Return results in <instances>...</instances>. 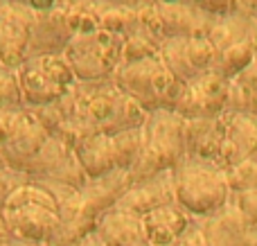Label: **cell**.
<instances>
[{"label":"cell","mask_w":257,"mask_h":246,"mask_svg":"<svg viewBox=\"0 0 257 246\" xmlns=\"http://www.w3.org/2000/svg\"><path fill=\"white\" fill-rule=\"evenodd\" d=\"M0 167H5V161H3V158H0Z\"/></svg>","instance_id":"cell-40"},{"label":"cell","mask_w":257,"mask_h":246,"mask_svg":"<svg viewBox=\"0 0 257 246\" xmlns=\"http://www.w3.org/2000/svg\"><path fill=\"white\" fill-rule=\"evenodd\" d=\"M255 59H257V41L255 39L239 41V43H232L228 48L219 50L212 63V72L226 77V79H232L239 72H244Z\"/></svg>","instance_id":"cell-22"},{"label":"cell","mask_w":257,"mask_h":246,"mask_svg":"<svg viewBox=\"0 0 257 246\" xmlns=\"http://www.w3.org/2000/svg\"><path fill=\"white\" fill-rule=\"evenodd\" d=\"M9 3H12V0H0V12H3V9H5V7H7V5H9Z\"/></svg>","instance_id":"cell-38"},{"label":"cell","mask_w":257,"mask_h":246,"mask_svg":"<svg viewBox=\"0 0 257 246\" xmlns=\"http://www.w3.org/2000/svg\"><path fill=\"white\" fill-rule=\"evenodd\" d=\"M199 12L208 14V16H230V14L239 12L241 5L237 0H185Z\"/></svg>","instance_id":"cell-29"},{"label":"cell","mask_w":257,"mask_h":246,"mask_svg":"<svg viewBox=\"0 0 257 246\" xmlns=\"http://www.w3.org/2000/svg\"><path fill=\"white\" fill-rule=\"evenodd\" d=\"M194 217L187 215L178 203H169L158 210H151L149 215L142 217V224L147 230V239L151 246H165L178 239L187 228L192 226Z\"/></svg>","instance_id":"cell-20"},{"label":"cell","mask_w":257,"mask_h":246,"mask_svg":"<svg viewBox=\"0 0 257 246\" xmlns=\"http://www.w3.org/2000/svg\"><path fill=\"white\" fill-rule=\"evenodd\" d=\"M72 152H75V158L79 161L81 170L86 172L88 179H102V176L120 170L117 167V152L113 136L86 134L75 140Z\"/></svg>","instance_id":"cell-17"},{"label":"cell","mask_w":257,"mask_h":246,"mask_svg":"<svg viewBox=\"0 0 257 246\" xmlns=\"http://www.w3.org/2000/svg\"><path fill=\"white\" fill-rule=\"evenodd\" d=\"M176 203V188H174V170L160 172L151 179L131 183V188L120 197V201L113 208L133 212L138 217L149 215L151 210H158L163 206Z\"/></svg>","instance_id":"cell-13"},{"label":"cell","mask_w":257,"mask_h":246,"mask_svg":"<svg viewBox=\"0 0 257 246\" xmlns=\"http://www.w3.org/2000/svg\"><path fill=\"white\" fill-rule=\"evenodd\" d=\"M16 111L18 108H0V145L7 140L9 131H12V125L16 120Z\"/></svg>","instance_id":"cell-33"},{"label":"cell","mask_w":257,"mask_h":246,"mask_svg":"<svg viewBox=\"0 0 257 246\" xmlns=\"http://www.w3.org/2000/svg\"><path fill=\"white\" fill-rule=\"evenodd\" d=\"M165 246H205V237H203V230H201L199 221H192V226L181 235L178 239H174L172 244H165Z\"/></svg>","instance_id":"cell-31"},{"label":"cell","mask_w":257,"mask_h":246,"mask_svg":"<svg viewBox=\"0 0 257 246\" xmlns=\"http://www.w3.org/2000/svg\"><path fill=\"white\" fill-rule=\"evenodd\" d=\"M217 50L208 36H181L165 39L160 45V59L181 84H190L196 77L212 70Z\"/></svg>","instance_id":"cell-9"},{"label":"cell","mask_w":257,"mask_h":246,"mask_svg":"<svg viewBox=\"0 0 257 246\" xmlns=\"http://www.w3.org/2000/svg\"><path fill=\"white\" fill-rule=\"evenodd\" d=\"M59 104L66 120L57 138L66 140L70 147L86 134L115 136L126 129H140L149 115L122 93L113 77L104 81H77Z\"/></svg>","instance_id":"cell-1"},{"label":"cell","mask_w":257,"mask_h":246,"mask_svg":"<svg viewBox=\"0 0 257 246\" xmlns=\"http://www.w3.org/2000/svg\"><path fill=\"white\" fill-rule=\"evenodd\" d=\"M223 122H226V143L219 167L228 172L239 163L257 158V115L223 113Z\"/></svg>","instance_id":"cell-14"},{"label":"cell","mask_w":257,"mask_h":246,"mask_svg":"<svg viewBox=\"0 0 257 246\" xmlns=\"http://www.w3.org/2000/svg\"><path fill=\"white\" fill-rule=\"evenodd\" d=\"M72 39V32L66 21V9L50 14H36L32 25V41L27 57L39 54H63Z\"/></svg>","instance_id":"cell-19"},{"label":"cell","mask_w":257,"mask_h":246,"mask_svg":"<svg viewBox=\"0 0 257 246\" xmlns=\"http://www.w3.org/2000/svg\"><path fill=\"white\" fill-rule=\"evenodd\" d=\"M149 3H156V5H165V3H183V0H147V5Z\"/></svg>","instance_id":"cell-37"},{"label":"cell","mask_w":257,"mask_h":246,"mask_svg":"<svg viewBox=\"0 0 257 246\" xmlns=\"http://www.w3.org/2000/svg\"><path fill=\"white\" fill-rule=\"evenodd\" d=\"M16 75L21 81L23 102L27 108L57 102L77 84L75 72L63 54L27 57L16 68Z\"/></svg>","instance_id":"cell-7"},{"label":"cell","mask_w":257,"mask_h":246,"mask_svg":"<svg viewBox=\"0 0 257 246\" xmlns=\"http://www.w3.org/2000/svg\"><path fill=\"white\" fill-rule=\"evenodd\" d=\"M95 235L104 246H151L142 217L120 208H111L99 217Z\"/></svg>","instance_id":"cell-18"},{"label":"cell","mask_w":257,"mask_h":246,"mask_svg":"<svg viewBox=\"0 0 257 246\" xmlns=\"http://www.w3.org/2000/svg\"><path fill=\"white\" fill-rule=\"evenodd\" d=\"M113 81L147 113L174 111L185 86L169 72L160 54L136 63H122L113 75Z\"/></svg>","instance_id":"cell-5"},{"label":"cell","mask_w":257,"mask_h":246,"mask_svg":"<svg viewBox=\"0 0 257 246\" xmlns=\"http://www.w3.org/2000/svg\"><path fill=\"white\" fill-rule=\"evenodd\" d=\"M124 36L106 30L72 36L63 57L70 63L77 81H104L111 79L122 66Z\"/></svg>","instance_id":"cell-6"},{"label":"cell","mask_w":257,"mask_h":246,"mask_svg":"<svg viewBox=\"0 0 257 246\" xmlns=\"http://www.w3.org/2000/svg\"><path fill=\"white\" fill-rule=\"evenodd\" d=\"M5 68H7V66H5V63H3V59H0V70H5Z\"/></svg>","instance_id":"cell-39"},{"label":"cell","mask_w":257,"mask_h":246,"mask_svg":"<svg viewBox=\"0 0 257 246\" xmlns=\"http://www.w3.org/2000/svg\"><path fill=\"white\" fill-rule=\"evenodd\" d=\"M239 5H244L246 9H257V0H237Z\"/></svg>","instance_id":"cell-36"},{"label":"cell","mask_w":257,"mask_h":246,"mask_svg":"<svg viewBox=\"0 0 257 246\" xmlns=\"http://www.w3.org/2000/svg\"><path fill=\"white\" fill-rule=\"evenodd\" d=\"M158 16L160 34L165 39H181V36H208L210 30V16L192 7L190 3H165L156 5L151 3Z\"/></svg>","instance_id":"cell-16"},{"label":"cell","mask_w":257,"mask_h":246,"mask_svg":"<svg viewBox=\"0 0 257 246\" xmlns=\"http://www.w3.org/2000/svg\"><path fill=\"white\" fill-rule=\"evenodd\" d=\"M50 140V134L32 113V108L23 106L16 111V120L12 125L7 140L0 145V158L7 167L25 170V165L43 149V145Z\"/></svg>","instance_id":"cell-10"},{"label":"cell","mask_w":257,"mask_h":246,"mask_svg":"<svg viewBox=\"0 0 257 246\" xmlns=\"http://www.w3.org/2000/svg\"><path fill=\"white\" fill-rule=\"evenodd\" d=\"M108 7H128V9H140L142 5H147V0H97Z\"/></svg>","instance_id":"cell-34"},{"label":"cell","mask_w":257,"mask_h":246,"mask_svg":"<svg viewBox=\"0 0 257 246\" xmlns=\"http://www.w3.org/2000/svg\"><path fill=\"white\" fill-rule=\"evenodd\" d=\"M160 45L163 41L151 36L149 32H145L140 25L138 30H133L131 34L124 36V45H122V63H136L142 59H151L160 54Z\"/></svg>","instance_id":"cell-24"},{"label":"cell","mask_w":257,"mask_h":246,"mask_svg":"<svg viewBox=\"0 0 257 246\" xmlns=\"http://www.w3.org/2000/svg\"><path fill=\"white\" fill-rule=\"evenodd\" d=\"M174 188H176V203L192 215L194 219H205L235 201L226 170L185 158L174 170Z\"/></svg>","instance_id":"cell-3"},{"label":"cell","mask_w":257,"mask_h":246,"mask_svg":"<svg viewBox=\"0 0 257 246\" xmlns=\"http://www.w3.org/2000/svg\"><path fill=\"white\" fill-rule=\"evenodd\" d=\"M75 246H104L102 242H99V237L95 233H90V235H86L84 239H79Z\"/></svg>","instance_id":"cell-35"},{"label":"cell","mask_w":257,"mask_h":246,"mask_svg":"<svg viewBox=\"0 0 257 246\" xmlns=\"http://www.w3.org/2000/svg\"><path fill=\"white\" fill-rule=\"evenodd\" d=\"M99 12H102V3H97V0H79L72 7H68L66 21L72 36L90 34V32L102 30L99 27Z\"/></svg>","instance_id":"cell-23"},{"label":"cell","mask_w":257,"mask_h":246,"mask_svg":"<svg viewBox=\"0 0 257 246\" xmlns=\"http://www.w3.org/2000/svg\"><path fill=\"white\" fill-rule=\"evenodd\" d=\"M257 115V59L228 84V111Z\"/></svg>","instance_id":"cell-21"},{"label":"cell","mask_w":257,"mask_h":246,"mask_svg":"<svg viewBox=\"0 0 257 246\" xmlns=\"http://www.w3.org/2000/svg\"><path fill=\"white\" fill-rule=\"evenodd\" d=\"M34 16L36 14L18 0H12L0 12V59L12 70L27 59Z\"/></svg>","instance_id":"cell-11"},{"label":"cell","mask_w":257,"mask_h":246,"mask_svg":"<svg viewBox=\"0 0 257 246\" xmlns=\"http://www.w3.org/2000/svg\"><path fill=\"white\" fill-rule=\"evenodd\" d=\"M235 203L239 206V210L244 212L253 224H257V188L235 194Z\"/></svg>","instance_id":"cell-30"},{"label":"cell","mask_w":257,"mask_h":246,"mask_svg":"<svg viewBox=\"0 0 257 246\" xmlns=\"http://www.w3.org/2000/svg\"><path fill=\"white\" fill-rule=\"evenodd\" d=\"M23 90L16 70L5 68L0 70V108H23Z\"/></svg>","instance_id":"cell-26"},{"label":"cell","mask_w":257,"mask_h":246,"mask_svg":"<svg viewBox=\"0 0 257 246\" xmlns=\"http://www.w3.org/2000/svg\"><path fill=\"white\" fill-rule=\"evenodd\" d=\"M14 239L52 244L61 228L59 199L39 181L18 188L0 210Z\"/></svg>","instance_id":"cell-2"},{"label":"cell","mask_w":257,"mask_h":246,"mask_svg":"<svg viewBox=\"0 0 257 246\" xmlns=\"http://www.w3.org/2000/svg\"><path fill=\"white\" fill-rule=\"evenodd\" d=\"M228 84L230 79L212 70L196 77L183 86L174 113H178L183 120H208L223 115L228 111Z\"/></svg>","instance_id":"cell-8"},{"label":"cell","mask_w":257,"mask_h":246,"mask_svg":"<svg viewBox=\"0 0 257 246\" xmlns=\"http://www.w3.org/2000/svg\"><path fill=\"white\" fill-rule=\"evenodd\" d=\"M205 246H257V224L239 210L235 201L221 212L199 221Z\"/></svg>","instance_id":"cell-12"},{"label":"cell","mask_w":257,"mask_h":246,"mask_svg":"<svg viewBox=\"0 0 257 246\" xmlns=\"http://www.w3.org/2000/svg\"><path fill=\"white\" fill-rule=\"evenodd\" d=\"M185 161V120L174 111H154L142 125V152L133 165L131 181L151 179L176 170Z\"/></svg>","instance_id":"cell-4"},{"label":"cell","mask_w":257,"mask_h":246,"mask_svg":"<svg viewBox=\"0 0 257 246\" xmlns=\"http://www.w3.org/2000/svg\"><path fill=\"white\" fill-rule=\"evenodd\" d=\"M32 176L25 174V172L21 170H14V167H0V210H3V206L7 203V199L12 197L14 192H16L18 188H23V185L32 183Z\"/></svg>","instance_id":"cell-28"},{"label":"cell","mask_w":257,"mask_h":246,"mask_svg":"<svg viewBox=\"0 0 257 246\" xmlns=\"http://www.w3.org/2000/svg\"><path fill=\"white\" fill-rule=\"evenodd\" d=\"M21 5H25L27 9H32L34 14H50V12H61L68 9L66 0H18Z\"/></svg>","instance_id":"cell-32"},{"label":"cell","mask_w":257,"mask_h":246,"mask_svg":"<svg viewBox=\"0 0 257 246\" xmlns=\"http://www.w3.org/2000/svg\"><path fill=\"white\" fill-rule=\"evenodd\" d=\"M138 25H140V14H138V9L102 5V12H99V27H102V30L126 36V34H131L133 30H138Z\"/></svg>","instance_id":"cell-25"},{"label":"cell","mask_w":257,"mask_h":246,"mask_svg":"<svg viewBox=\"0 0 257 246\" xmlns=\"http://www.w3.org/2000/svg\"><path fill=\"white\" fill-rule=\"evenodd\" d=\"M226 174H228V183H230L235 194L246 192V190H255L257 188V158H250V161H244L239 165L230 167Z\"/></svg>","instance_id":"cell-27"},{"label":"cell","mask_w":257,"mask_h":246,"mask_svg":"<svg viewBox=\"0 0 257 246\" xmlns=\"http://www.w3.org/2000/svg\"><path fill=\"white\" fill-rule=\"evenodd\" d=\"M223 143H226L223 115L208 120H185V158L212 163L219 167Z\"/></svg>","instance_id":"cell-15"}]
</instances>
